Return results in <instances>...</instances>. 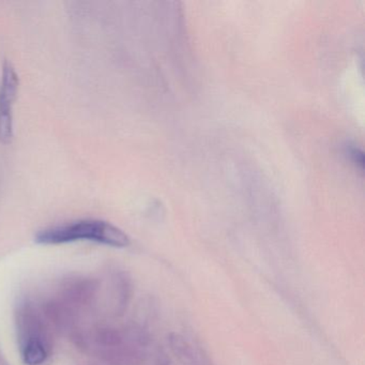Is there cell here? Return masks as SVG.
Instances as JSON below:
<instances>
[{"label":"cell","mask_w":365,"mask_h":365,"mask_svg":"<svg viewBox=\"0 0 365 365\" xmlns=\"http://www.w3.org/2000/svg\"><path fill=\"white\" fill-rule=\"evenodd\" d=\"M168 345L174 356L183 365H205L207 356L200 350L196 349L191 341L179 333L168 335Z\"/></svg>","instance_id":"cell-3"},{"label":"cell","mask_w":365,"mask_h":365,"mask_svg":"<svg viewBox=\"0 0 365 365\" xmlns=\"http://www.w3.org/2000/svg\"><path fill=\"white\" fill-rule=\"evenodd\" d=\"M349 155L351 157L352 161L356 164H360L361 168L363 166V153L359 149L352 148L349 150Z\"/></svg>","instance_id":"cell-5"},{"label":"cell","mask_w":365,"mask_h":365,"mask_svg":"<svg viewBox=\"0 0 365 365\" xmlns=\"http://www.w3.org/2000/svg\"><path fill=\"white\" fill-rule=\"evenodd\" d=\"M22 356L27 365H40L48 359V350L40 337L31 336L23 346Z\"/></svg>","instance_id":"cell-4"},{"label":"cell","mask_w":365,"mask_h":365,"mask_svg":"<svg viewBox=\"0 0 365 365\" xmlns=\"http://www.w3.org/2000/svg\"><path fill=\"white\" fill-rule=\"evenodd\" d=\"M19 76L12 63L5 61L0 83V143L7 145L14 138V106L19 91Z\"/></svg>","instance_id":"cell-2"},{"label":"cell","mask_w":365,"mask_h":365,"mask_svg":"<svg viewBox=\"0 0 365 365\" xmlns=\"http://www.w3.org/2000/svg\"><path fill=\"white\" fill-rule=\"evenodd\" d=\"M39 245H57L76 241H93L108 247H121L130 245V239L120 228L101 220H81L65 225L41 230L36 235Z\"/></svg>","instance_id":"cell-1"}]
</instances>
